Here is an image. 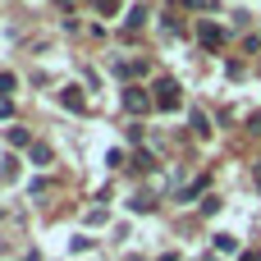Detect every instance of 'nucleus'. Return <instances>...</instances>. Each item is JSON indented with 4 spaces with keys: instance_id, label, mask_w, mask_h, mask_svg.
Here are the masks:
<instances>
[{
    "instance_id": "nucleus-11",
    "label": "nucleus",
    "mask_w": 261,
    "mask_h": 261,
    "mask_svg": "<svg viewBox=\"0 0 261 261\" xmlns=\"http://www.w3.org/2000/svg\"><path fill=\"white\" fill-rule=\"evenodd\" d=\"M142 18H147V9H142V5H133V9H128V18H124V23H128V28H142Z\"/></svg>"
},
{
    "instance_id": "nucleus-10",
    "label": "nucleus",
    "mask_w": 261,
    "mask_h": 261,
    "mask_svg": "<svg viewBox=\"0 0 261 261\" xmlns=\"http://www.w3.org/2000/svg\"><path fill=\"white\" fill-rule=\"evenodd\" d=\"M14 87H18V78H14V73H5V69H0V96H5V101H9V92H14Z\"/></svg>"
},
{
    "instance_id": "nucleus-3",
    "label": "nucleus",
    "mask_w": 261,
    "mask_h": 261,
    "mask_svg": "<svg viewBox=\"0 0 261 261\" xmlns=\"http://www.w3.org/2000/svg\"><path fill=\"white\" fill-rule=\"evenodd\" d=\"M197 41H202V50H220V46H225V28H216V23H197Z\"/></svg>"
},
{
    "instance_id": "nucleus-5",
    "label": "nucleus",
    "mask_w": 261,
    "mask_h": 261,
    "mask_svg": "<svg viewBox=\"0 0 261 261\" xmlns=\"http://www.w3.org/2000/svg\"><path fill=\"white\" fill-rule=\"evenodd\" d=\"M115 73L119 78H138V73H147V60H115Z\"/></svg>"
},
{
    "instance_id": "nucleus-14",
    "label": "nucleus",
    "mask_w": 261,
    "mask_h": 261,
    "mask_svg": "<svg viewBox=\"0 0 261 261\" xmlns=\"http://www.w3.org/2000/svg\"><path fill=\"white\" fill-rule=\"evenodd\" d=\"M151 165H156V161H151V156H147V151H138V156H133V170H142V174H147V170H151Z\"/></svg>"
},
{
    "instance_id": "nucleus-7",
    "label": "nucleus",
    "mask_w": 261,
    "mask_h": 261,
    "mask_svg": "<svg viewBox=\"0 0 261 261\" xmlns=\"http://www.w3.org/2000/svg\"><path fill=\"white\" fill-rule=\"evenodd\" d=\"M151 206H156V202H151V193H138V197L128 202V211H138V216H147Z\"/></svg>"
},
{
    "instance_id": "nucleus-12",
    "label": "nucleus",
    "mask_w": 261,
    "mask_h": 261,
    "mask_svg": "<svg viewBox=\"0 0 261 261\" xmlns=\"http://www.w3.org/2000/svg\"><path fill=\"white\" fill-rule=\"evenodd\" d=\"M9 142H14V147H32V138H28V128H9Z\"/></svg>"
},
{
    "instance_id": "nucleus-16",
    "label": "nucleus",
    "mask_w": 261,
    "mask_h": 261,
    "mask_svg": "<svg viewBox=\"0 0 261 261\" xmlns=\"http://www.w3.org/2000/svg\"><path fill=\"white\" fill-rule=\"evenodd\" d=\"M174 5H184V9H206V0H174Z\"/></svg>"
},
{
    "instance_id": "nucleus-17",
    "label": "nucleus",
    "mask_w": 261,
    "mask_h": 261,
    "mask_svg": "<svg viewBox=\"0 0 261 261\" xmlns=\"http://www.w3.org/2000/svg\"><path fill=\"white\" fill-rule=\"evenodd\" d=\"M9 115H14V106H9V101L0 96V119H9Z\"/></svg>"
},
{
    "instance_id": "nucleus-8",
    "label": "nucleus",
    "mask_w": 261,
    "mask_h": 261,
    "mask_svg": "<svg viewBox=\"0 0 261 261\" xmlns=\"http://www.w3.org/2000/svg\"><path fill=\"white\" fill-rule=\"evenodd\" d=\"M216 252H239V239L234 234H216Z\"/></svg>"
},
{
    "instance_id": "nucleus-9",
    "label": "nucleus",
    "mask_w": 261,
    "mask_h": 261,
    "mask_svg": "<svg viewBox=\"0 0 261 261\" xmlns=\"http://www.w3.org/2000/svg\"><path fill=\"white\" fill-rule=\"evenodd\" d=\"M193 133H197V138H211V124H206V115H202V110L193 115Z\"/></svg>"
},
{
    "instance_id": "nucleus-15",
    "label": "nucleus",
    "mask_w": 261,
    "mask_h": 261,
    "mask_svg": "<svg viewBox=\"0 0 261 261\" xmlns=\"http://www.w3.org/2000/svg\"><path fill=\"white\" fill-rule=\"evenodd\" d=\"M96 9H101V14H115V9H119V0H96Z\"/></svg>"
},
{
    "instance_id": "nucleus-1",
    "label": "nucleus",
    "mask_w": 261,
    "mask_h": 261,
    "mask_svg": "<svg viewBox=\"0 0 261 261\" xmlns=\"http://www.w3.org/2000/svg\"><path fill=\"white\" fill-rule=\"evenodd\" d=\"M156 110H179V83L174 78H156Z\"/></svg>"
},
{
    "instance_id": "nucleus-4",
    "label": "nucleus",
    "mask_w": 261,
    "mask_h": 261,
    "mask_svg": "<svg viewBox=\"0 0 261 261\" xmlns=\"http://www.w3.org/2000/svg\"><path fill=\"white\" fill-rule=\"evenodd\" d=\"M60 106L73 110V115H83V110H87V96H83L78 87H64V92H60Z\"/></svg>"
},
{
    "instance_id": "nucleus-19",
    "label": "nucleus",
    "mask_w": 261,
    "mask_h": 261,
    "mask_svg": "<svg viewBox=\"0 0 261 261\" xmlns=\"http://www.w3.org/2000/svg\"><path fill=\"white\" fill-rule=\"evenodd\" d=\"M206 261H220V257H216V252H211V257H206Z\"/></svg>"
},
{
    "instance_id": "nucleus-13",
    "label": "nucleus",
    "mask_w": 261,
    "mask_h": 261,
    "mask_svg": "<svg viewBox=\"0 0 261 261\" xmlns=\"http://www.w3.org/2000/svg\"><path fill=\"white\" fill-rule=\"evenodd\" d=\"M0 174H5V179H18V161L5 156V161H0Z\"/></svg>"
},
{
    "instance_id": "nucleus-2",
    "label": "nucleus",
    "mask_w": 261,
    "mask_h": 261,
    "mask_svg": "<svg viewBox=\"0 0 261 261\" xmlns=\"http://www.w3.org/2000/svg\"><path fill=\"white\" fill-rule=\"evenodd\" d=\"M151 106H156V96H147L142 87H124V110L128 115H147Z\"/></svg>"
},
{
    "instance_id": "nucleus-6",
    "label": "nucleus",
    "mask_w": 261,
    "mask_h": 261,
    "mask_svg": "<svg viewBox=\"0 0 261 261\" xmlns=\"http://www.w3.org/2000/svg\"><path fill=\"white\" fill-rule=\"evenodd\" d=\"M28 156H32V165H50V147H46V142H32Z\"/></svg>"
},
{
    "instance_id": "nucleus-18",
    "label": "nucleus",
    "mask_w": 261,
    "mask_h": 261,
    "mask_svg": "<svg viewBox=\"0 0 261 261\" xmlns=\"http://www.w3.org/2000/svg\"><path fill=\"white\" fill-rule=\"evenodd\" d=\"M248 261H261V252H257V257H252V252H248Z\"/></svg>"
}]
</instances>
